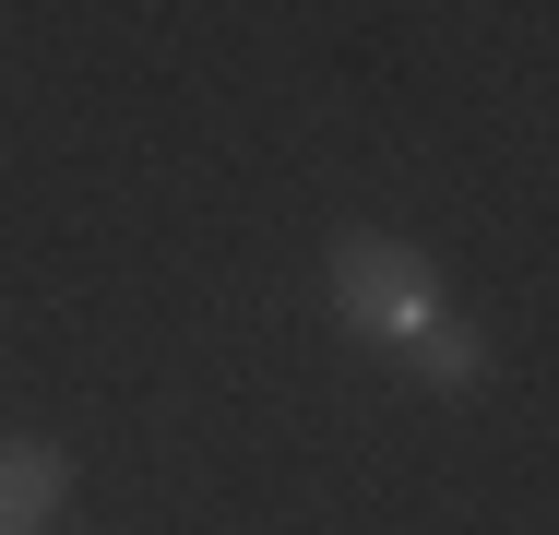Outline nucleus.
<instances>
[{
	"label": "nucleus",
	"mask_w": 559,
	"mask_h": 535,
	"mask_svg": "<svg viewBox=\"0 0 559 535\" xmlns=\"http://www.w3.org/2000/svg\"><path fill=\"white\" fill-rule=\"evenodd\" d=\"M334 321L357 345H393V357H405V345L441 321V262H429L417 238H381V226L334 238Z\"/></svg>",
	"instance_id": "nucleus-1"
},
{
	"label": "nucleus",
	"mask_w": 559,
	"mask_h": 535,
	"mask_svg": "<svg viewBox=\"0 0 559 535\" xmlns=\"http://www.w3.org/2000/svg\"><path fill=\"white\" fill-rule=\"evenodd\" d=\"M72 500V452L60 440H0V535H48Z\"/></svg>",
	"instance_id": "nucleus-2"
},
{
	"label": "nucleus",
	"mask_w": 559,
	"mask_h": 535,
	"mask_svg": "<svg viewBox=\"0 0 559 535\" xmlns=\"http://www.w3.org/2000/svg\"><path fill=\"white\" fill-rule=\"evenodd\" d=\"M405 357H417V381H429V393H476V381H488V333H476V321H452V310L429 321Z\"/></svg>",
	"instance_id": "nucleus-3"
}]
</instances>
